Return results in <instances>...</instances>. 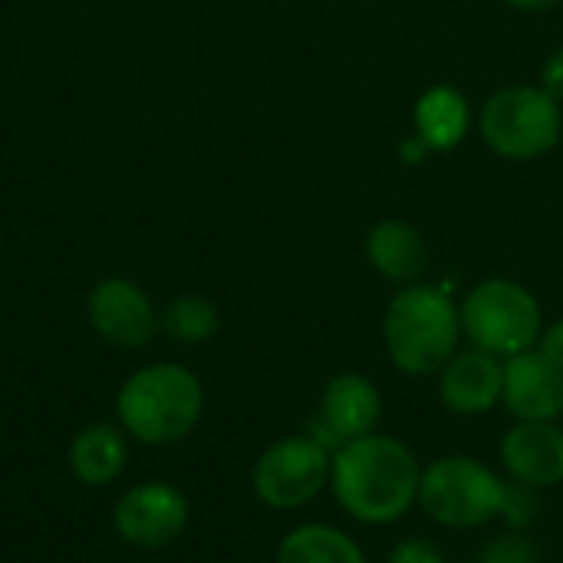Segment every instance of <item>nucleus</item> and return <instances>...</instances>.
<instances>
[{
	"label": "nucleus",
	"mask_w": 563,
	"mask_h": 563,
	"mask_svg": "<svg viewBox=\"0 0 563 563\" xmlns=\"http://www.w3.org/2000/svg\"><path fill=\"white\" fill-rule=\"evenodd\" d=\"M386 563H449V558L426 538H406L389 551Z\"/></svg>",
	"instance_id": "obj_21"
},
{
	"label": "nucleus",
	"mask_w": 563,
	"mask_h": 563,
	"mask_svg": "<svg viewBox=\"0 0 563 563\" xmlns=\"http://www.w3.org/2000/svg\"><path fill=\"white\" fill-rule=\"evenodd\" d=\"M277 563H366V554L346 531L313 521L284 534Z\"/></svg>",
	"instance_id": "obj_17"
},
{
	"label": "nucleus",
	"mask_w": 563,
	"mask_h": 563,
	"mask_svg": "<svg viewBox=\"0 0 563 563\" xmlns=\"http://www.w3.org/2000/svg\"><path fill=\"white\" fill-rule=\"evenodd\" d=\"M162 327L178 343H205V340H211L218 333L221 317H218L211 300L191 294V297H178V300H172L165 307Z\"/></svg>",
	"instance_id": "obj_18"
},
{
	"label": "nucleus",
	"mask_w": 563,
	"mask_h": 563,
	"mask_svg": "<svg viewBox=\"0 0 563 563\" xmlns=\"http://www.w3.org/2000/svg\"><path fill=\"white\" fill-rule=\"evenodd\" d=\"M459 317L475 350H485L505 360L515 353L534 350L544 333L538 297L528 287L515 280H501V277L485 280L475 290H468Z\"/></svg>",
	"instance_id": "obj_5"
},
{
	"label": "nucleus",
	"mask_w": 563,
	"mask_h": 563,
	"mask_svg": "<svg viewBox=\"0 0 563 563\" xmlns=\"http://www.w3.org/2000/svg\"><path fill=\"white\" fill-rule=\"evenodd\" d=\"M505 389V363L485 350L455 353L442 366L439 399L452 416H485L501 402Z\"/></svg>",
	"instance_id": "obj_13"
},
{
	"label": "nucleus",
	"mask_w": 563,
	"mask_h": 563,
	"mask_svg": "<svg viewBox=\"0 0 563 563\" xmlns=\"http://www.w3.org/2000/svg\"><path fill=\"white\" fill-rule=\"evenodd\" d=\"M482 135L501 158H541L561 139V106L538 86H508L485 102Z\"/></svg>",
	"instance_id": "obj_6"
},
{
	"label": "nucleus",
	"mask_w": 563,
	"mask_h": 563,
	"mask_svg": "<svg viewBox=\"0 0 563 563\" xmlns=\"http://www.w3.org/2000/svg\"><path fill=\"white\" fill-rule=\"evenodd\" d=\"M511 7H518V10H551V7H558L563 0H508Z\"/></svg>",
	"instance_id": "obj_24"
},
{
	"label": "nucleus",
	"mask_w": 563,
	"mask_h": 563,
	"mask_svg": "<svg viewBox=\"0 0 563 563\" xmlns=\"http://www.w3.org/2000/svg\"><path fill=\"white\" fill-rule=\"evenodd\" d=\"M416 132L426 148H455L468 132V102L452 86H432L416 102Z\"/></svg>",
	"instance_id": "obj_16"
},
{
	"label": "nucleus",
	"mask_w": 563,
	"mask_h": 563,
	"mask_svg": "<svg viewBox=\"0 0 563 563\" xmlns=\"http://www.w3.org/2000/svg\"><path fill=\"white\" fill-rule=\"evenodd\" d=\"M538 488L518 485L508 478V495H505V508H501V521L508 525V531H528L538 518Z\"/></svg>",
	"instance_id": "obj_19"
},
{
	"label": "nucleus",
	"mask_w": 563,
	"mask_h": 563,
	"mask_svg": "<svg viewBox=\"0 0 563 563\" xmlns=\"http://www.w3.org/2000/svg\"><path fill=\"white\" fill-rule=\"evenodd\" d=\"M125 462H129L125 429H115L109 422L86 426L69 445V468L89 488H102V485L115 482L122 475Z\"/></svg>",
	"instance_id": "obj_15"
},
{
	"label": "nucleus",
	"mask_w": 563,
	"mask_h": 563,
	"mask_svg": "<svg viewBox=\"0 0 563 563\" xmlns=\"http://www.w3.org/2000/svg\"><path fill=\"white\" fill-rule=\"evenodd\" d=\"M205 412L198 376L178 363H155L132 373L119 396V426L142 445H172L195 432Z\"/></svg>",
	"instance_id": "obj_2"
},
{
	"label": "nucleus",
	"mask_w": 563,
	"mask_h": 563,
	"mask_svg": "<svg viewBox=\"0 0 563 563\" xmlns=\"http://www.w3.org/2000/svg\"><path fill=\"white\" fill-rule=\"evenodd\" d=\"M478 563H541V554L525 531H508L482 551Z\"/></svg>",
	"instance_id": "obj_20"
},
{
	"label": "nucleus",
	"mask_w": 563,
	"mask_h": 563,
	"mask_svg": "<svg viewBox=\"0 0 563 563\" xmlns=\"http://www.w3.org/2000/svg\"><path fill=\"white\" fill-rule=\"evenodd\" d=\"M538 353L544 360H551L558 369H563V320H558L554 327H548L538 340Z\"/></svg>",
	"instance_id": "obj_23"
},
{
	"label": "nucleus",
	"mask_w": 563,
	"mask_h": 563,
	"mask_svg": "<svg viewBox=\"0 0 563 563\" xmlns=\"http://www.w3.org/2000/svg\"><path fill=\"white\" fill-rule=\"evenodd\" d=\"M511 482L528 488L563 485V429L558 422H515L498 445Z\"/></svg>",
	"instance_id": "obj_12"
},
{
	"label": "nucleus",
	"mask_w": 563,
	"mask_h": 563,
	"mask_svg": "<svg viewBox=\"0 0 563 563\" xmlns=\"http://www.w3.org/2000/svg\"><path fill=\"white\" fill-rule=\"evenodd\" d=\"M366 257L383 277L396 284H409L429 267V244L412 224L383 221L366 238Z\"/></svg>",
	"instance_id": "obj_14"
},
{
	"label": "nucleus",
	"mask_w": 563,
	"mask_h": 563,
	"mask_svg": "<svg viewBox=\"0 0 563 563\" xmlns=\"http://www.w3.org/2000/svg\"><path fill=\"white\" fill-rule=\"evenodd\" d=\"M383 419V393L363 373H340L327 383L320 412L310 422V432L323 449L336 452L363 435H373Z\"/></svg>",
	"instance_id": "obj_8"
},
{
	"label": "nucleus",
	"mask_w": 563,
	"mask_h": 563,
	"mask_svg": "<svg viewBox=\"0 0 563 563\" xmlns=\"http://www.w3.org/2000/svg\"><path fill=\"white\" fill-rule=\"evenodd\" d=\"M89 323L92 330L109 340L112 346L122 350H139L155 336L158 317L152 300L145 297L142 287H135L125 277H109L92 287L89 294Z\"/></svg>",
	"instance_id": "obj_10"
},
{
	"label": "nucleus",
	"mask_w": 563,
	"mask_h": 563,
	"mask_svg": "<svg viewBox=\"0 0 563 563\" xmlns=\"http://www.w3.org/2000/svg\"><path fill=\"white\" fill-rule=\"evenodd\" d=\"M462 317L452 297L439 287L399 290L383 317V343L399 373H439L459 350Z\"/></svg>",
	"instance_id": "obj_3"
},
{
	"label": "nucleus",
	"mask_w": 563,
	"mask_h": 563,
	"mask_svg": "<svg viewBox=\"0 0 563 563\" xmlns=\"http://www.w3.org/2000/svg\"><path fill=\"white\" fill-rule=\"evenodd\" d=\"M333 452L313 435H290L267 445L254 465V495L277 511H294L310 505L330 485Z\"/></svg>",
	"instance_id": "obj_7"
},
{
	"label": "nucleus",
	"mask_w": 563,
	"mask_h": 563,
	"mask_svg": "<svg viewBox=\"0 0 563 563\" xmlns=\"http://www.w3.org/2000/svg\"><path fill=\"white\" fill-rule=\"evenodd\" d=\"M501 406L515 422H558L563 419V369L534 350L505 360Z\"/></svg>",
	"instance_id": "obj_11"
},
{
	"label": "nucleus",
	"mask_w": 563,
	"mask_h": 563,
	"mask_svg": "<svg viewBox=\"0 0 563 563\" xmlns=\"http://www.w3.org/2000/svg\"><path fill=\"white\" fill-rule=\"evenodd\" d=\"M508 478L472 455H442L422 468L419 508L442 528L472 531L501 518Z\"/></svg>",
	"instance_id": "obj_4"
},
{
	"label": "nucleus",
	"mask_w": 563,
	"mask_h": 563,
	"mask_svg": "<svg viewBox=\"0 0 563 563\" xmlns=\"http://www.w3.org/2000/svg\"><path fill=\"white\" fill-rule=\"evenodd\" d=\"M112 525L132 548H168L188 528V498L168 482H142L119 498Z\"/></svg>",
	"instance_id": "obj_9"
},
{
	"label": "nucleus",
	"mask_w": 563,
	"mask_h": 563,
	"mask_svg": "<svg viewBox=\"0 0 563 563\" xmlns=\"http://www.w3.org/2000/svg\"><path fill=\"white\" fill-rule=\"evenodd\" d=\"M422 465L396 435H363L333 452L330 492L336 505L360 525H396L419 505Z\"/></svg>",
	"instance_id": "obj_1"
},
{
	"label": "nucleus",
	"mask_w": 563,
	"mask_h": 563,
	"mask_svg": "<svg viewBox=\"0 0 563 563\" xmlns=\"http://www.w3.org/2000/svg\"><path fill=\"white\" fill-rule=\"evenodd\" d=\"M541 89L554 102H563V46L544 59V66H541Z\"/></svg>",
	"instance_id": "obj_22"
}]
</instances>
